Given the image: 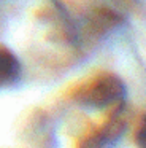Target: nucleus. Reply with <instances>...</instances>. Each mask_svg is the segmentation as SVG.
<instances>
[{
	"mask_svg": "<svg viewBox=\"0 0 146 148\" xmlns=\"http://www.w3.org/2000/svg\"><path fill=\"white\" fill-rule=\"evenodd\" d=\"M126 97V86L113 73H102L83 84L76 92V102L87 108H108L116 107Z\"/></svg>",
	"mask_w": 146,
	"mask_h": 148,
	"instance_id": "obj_1",
	"label": "nucleus"
},
{
	"mask_svg": "<svg viewBox=\"0 0 146 148\" xmlns=\"http://www.w3.org/2000/svg\"><path fill=\"white\" fill-rule=\"evenodd\" d=\"M124 132H126V119L122 118L121 112H114V115L100 129L89 134L78 148H116Z\"/></svg>",
	"mask_w": 146,
	"mask_h": 148,
	"instance_id": "obj_2",
	"label": "nucleus"
},
{
	"mask_svg": "<svg viewBox=\"0 0 146 148\" xmlns=\"http://www.w3.org/2000/svg\"><path fill=\"white\" fill-rule=\"evenodd\" d=\"M21 78V62L8 48L0 46V89L13 86Z\"/></svg>",
	"mask_w": 146,
	"mask_h": 148,
	"instance_id": "obj_3",
	"label": "nucleus"
},
{
	"mask_svg": "<svg viewBox=\"0 0 146 148\" xmlns=\"http://www.w3.org/2000/svg\"><path fill=\"white\" fill-rule=\"evenodd\" d=\"M135 142H136V147H138V148H145V121H141L138 131H136Z\"/></svg>",
	"mask_w": 146,
	"mask_h": 148,
	"instance_id": "obj_4",
	"label": "nucleus"
}]
</instances>
